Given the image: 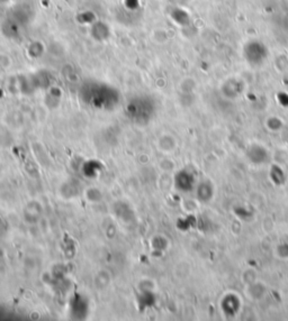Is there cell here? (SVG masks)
Here are the masks:
<instances>
[{"instance_id":"6da1fadb","label":"cell","mask_w":288,"mask_h":321,"mask_svg":"<svg viewBox=\"0 0 288 321\" xmlns=\"http://www.w3.org/2000/svg\"><path fill=\"white\" fill-rule=\"evenodd\" d=\"M84 95H96V97H91L87 99V102L92 103L95 107H106L109 103H114L116 101L117 95H114V90L111 87L105 85H91L84 87L83 96Z\"/></svg>"},{"instance_id":"7a4b0ae2","label":"cell","mask_w":288,"mask_h":321,"mask_svg":"<svg viewBox=\"0 0 288 321\" xmlns=\"http://www.w3.org/2000/svg\"><path fill=\"white\" fill-rule=\"evenodd\" d=\"M153 111V105L149 99L137 98L135 100L128 103L127 112L128 116L132 117L134 120L142 121L150 118Z\"/></svg>"},{"instance_id":"3957f363","label":"cell","mask_w":288,"mask_h":321,"mask_svg":"<svg viewBox=\"0 0 288 321\" xmlns=\"http://www.w3.org/2000/svg\"><path fill=\"white\" fill-rule=\"evenodd\" d=\"M246 57L251 63H259L267 55V49L260 42H249L245 46Z\"/></svg>"},{"instance_id":"277c9868","label":"cell","mask_w":288,"mask_h":321,"mask_svg":"<svg viewBox=\"0 0 288 321\" xmlns=\"http://www.w3.org/2000/svg\"><path fill=\"white\" fill-rule=\"evenodd\" d=\"M111 35V31L106 23L97 22L91 25V36L93 39H96L98 42L106 41V39Z\"/></svg>"},{"instance_id":"5b68a950","label":"cell","mask_w":288,"mask_h":321,"mask_svg":"<svg viewBox=\"0 0 288 321\" xmlns=\"http://www.w3.org/2000/svg\"><path fill=\"white\" fill-rule=\"evenodd\" d=\"M19 25L17 22H15L14 19H8V21L6 23H4V33L6 36H9V37H14L16 36L18 34V31H19Z\"/></svg>"},{"instance_id":"8992f818","label":"cell","mask_w":288,"mask_h":321,"mask_svg":"<svg viewBox=\"0 0 288 321\" xmlns=\"http://www.w3.org/2000/svg\"><path fill=\"white\" fill-rule=\"evenodd\" d=\"M28 53L33 57H38L39 55H42L43 45L41 42H33L28 47Z\"/></svg>"},{"instance_id":"52a82bcc","label":"cell","mask_w":288,"mask_h":321,"mask_svg":"<svg viewBox=\"0 0 288 321\" xmlns=\"http://www.w3.org/2000/svg\"><path fill=\"white\" fill-rule=\"evenodd\" d=\"M3 2H4V0H3Z\"/></svg>"}]
</instances>
